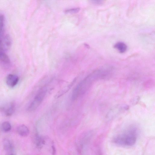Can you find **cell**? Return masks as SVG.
Returning <instances> with one entry per match:
<instances>
[{"label":"cell","instance_id":"cell-1","mask_svg":"<svg viewBox=\"0 0 155 155\" xmlns=\"http://www.w3.org/2000/svg\"><path fill=\"white\" fill-rule=\"evenodd\" d=\"M99 78H100V74L96 71L90 74L74 89L72 94V99L75 100L83 94L89 89L93 81Z\"/></svg>","mask_w":155,"mask_h":155},{"label":"cell","instance_id":"cell-2","mask_svg":"<svg viewBox=\"0 0 155 155\" xmlns=\"http://www.w3.org/2000/svg\"><path fill=\"white\" fill-rule=\"evenodd\" d=\"M137 130L134 127H131L121 134L116 136L114 138V142L118 145L131 146L136 143L137 139Z\"/></svg>","mask_w":155,"mask_h":155},{"label":"cell","instance_id":"cell-3","mask_svg":"<svg viewBox=\"0 0 155 155\" xmlns=\"http://www.w3.org/2000/svg\"><path fill=\"white\" fill-rule=\"evenodd\" d=\"M47 91L46 87H43L40 90L29 105L28 109V111H33L38 107L43 101Z\"/></svg>","mask_w":155,"mask_h":155},{"label":"cell","instance_id":"cell-4","mask_svg":"<svg viewBox=\"0 0 155 155\" xmlns=\"http://www.w3.org/2000/svg\"><path fill=\"white\" fill-rule=\"evenodd\" d=\"M12 45V40L8 35H4L0 41V51L5 52L9 49Z\"/></svg>","mask_w":155,"mask_h":155},{"label":"cell","instance_id":"cell-5","mask_svg":"<svg viewBox=\"0 0 155 155\" xmlns=\"http://www.w3.org/2000/svg\"><path fill=\"white\" fill-rule=\"evenodd\" d=\"M11 62L8 55L5 52L0 51V66L5 69L11 67Z\"/></svg>","mask_w":155,"mask_h":155},{"label":"cell","instance_id":"cell-6","mask_svg":"<svg viewBox=\"0 0 155 155\" xmlns=\"http://www.w3.org/2000/svg\"><path fill=\"white\" fill-rule=\"evenodd\" d=\"M3 145L4 149L7 154H15L14 145L10 140L5 139L3 141Z\"/></svg>","mask_w":155,"mask_h":155},{"label":"cell","instance_id":"cell-7","mask_svg":"<svg viewBox=\"0 0 155 155\" xmlns=\"http://www.w3.org/2000/svg\"><path fill=\"white\" fill-rule=\"evenodd\" d=\"M3 113L6 116H11L14 113L15 109V105L13 102H10L5 104L2 108Z\"/></svg>","mask_w":155,"mask_h":155},{"label":"cell","instance_id":"cell-8","mask_svg":"<svg viewBox=\"0 0 155 155\" xmlns=\"http://www.w3.org/2000/svg\"><path fill=\"white\" fill-rule=\"evenodd\" d=\"M19 78L17 75L10 74L8 75L6 79L7 85L10 87H13L18 83Z\"/></svg>","mask_w":155,"mask_h":155},{"label":"cell","instance_id":"cell-9","mask_svg":"<svg viewBox=\"0 0 155 155\" xmlns=\"http://www.w3.org/2000/svg\"><path fill=\"white\" fill-rule=\"evenodd\" d=\"M17 131L19 135L23 137L27 136L29 134V130L28 128L26 126L23 124L20 125L17 127Z\"/></svg>","mask_w":155,"mask_h":155},{"label":"cell","instance_id":"cell-10","mask_svg":"<svg viewBox=\"0 0 155 155\" xmlns=\"http://www.w3.org/2000/svg\"><path fill=\"white\" fill-rule=\"evenodd\" d=\"M114 47L121 53H123L126 51L127 49L126 45L123 42H118L116 43Z\"/></svg>","mask_w":155,"mask_h":155},{"label":"cell","instance_id":"cell-11","mask_svg":"<svg viewBox=\"0 0 155 155\" xmlns=\"http://www.w3.org/2000/svg\"><path fill=\"white\" fill-rule=\"evenodd\" d=\"M45 141L42 137L38 135H36L35 138V143L36 146L39 148H41L45 144Z\"/></svg>","mask_w":155,"mask_h":155},{"label":"cell","instance_id":"cell-12","mask_svg":"<svg viewBox=\"0 0 155 155\" xmlns=\"http://www.w3.org/2000/svg\"><path fill=\"white\" fill-rule=\"evenodd\" d=\"M12 128L11 124L8 121H5L2 123L0 125L1 130L3 132H7L10 131Z\"/></svg>","mask_w":155,"mask_h":155},{"label":"cell","instance_id":"cell-13","mask_svg":"<svg viewBox=\"0 0 155 155\" xmlns=\"http://www.w3.org/2000/svg\"><path fill=\"white\" fill-rule=\"evenodd\" d=\"M4 16L0 14V41L3 36L4 27Z\"/></svg>","mask_w":155,"mask_h":155},{"label":"cell","instance_id":"cell-14","mask_svg":"<svg viewBox=\"0 0 155 155\" xmlns=\"http://www.w3.org/2000/svg\"><path fill=\"white\" fill-rule=\"evenodd\" d=\"M80 10L79 8H70L67 9L64 11V12L66 14H75L78 13Z\"/></svg>","mask_w":155,"mask_h":155},{"label":"cell","instance_id":"cell-15","mask_svg":"<svg viewBox=\"0 0 155 155\" xmlns=\"http://www.w3.org/2000/svg\"><path fill=\"white\" fill-rule=\"evenodd\" d=\"M92 2L96 4H100L104 1V0H91Z\"/></svg>","mask_w":155,"mask_h":155},{"label":"cell","instance_id":"cell-16","mask_svg":"<svg viewBox=\"0 0 155 155\" xmlns=\"http://www.w3.org/2000/svg\"><path fill=\"white\" fill-rule=\"evenodd\" d=\"M52 149L53 154H55V153H56V149L54 147L53 145H52Z\"/></svg>","mask_w":155,"mask_h":155}]
</instances>
